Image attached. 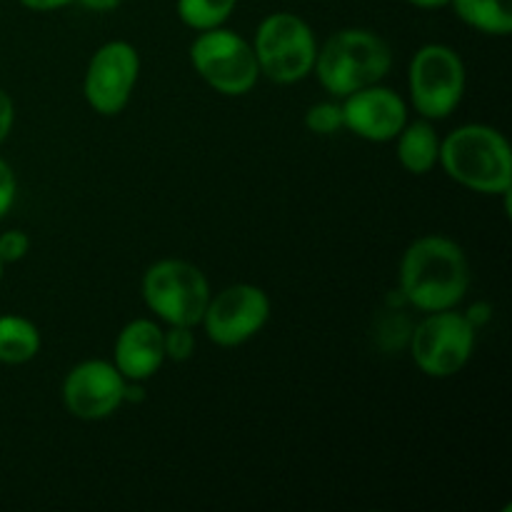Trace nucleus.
I'll use <instances>...</instances> for the list:
<instances>
[{
	"instance_id": "nucleus-10",
	"label": "nucleus",
	"mask_w": 512,
	"mask_h": 512,
	"mask_svg": "<svg viewBox=\"0 0 512 512\" xmlns=\"http://www.w3.org/2000/svg\"><path fill=\"white\" fill-rule=\"evenodd\" d=\"M140 78V53L128 40H108L90 55L83 73V98L93 113L115 118L133 100Z\"/></svg>"
},
{
	"instance_id": "nucleus-1",
	"label": "nucleus",
	"mask_w": 512,
	"mask_h": 512,
	"mask_svg": "<svg viewBox=\"0 0 512 512\" xmlns=\"http://www.w3.org/2000/svg\"><path fill=\"white\" fill-rule=\"evenodd\" d=\"M470 260L458 240L448 235H420L405 248L398 268V290L405 305L418 313L453 310L470 290Z\"/></svg>"
},
{
	"instance_id": "nucleus-12",
	"label": "nucleus",
	"mask_w": 512,
	"mask_h": 512,
	"mask_svg": "<svg viewBox=\"0 0 512 512\" xmlns=\"http://www.w3.org/2000/svg\"><path fill=\"white\" fill-rule=\"evenodd\" d=\"M340 108L345 130L368 143H393L410 120L408 100L383 83L345 95L340 98Z\"/></svg>"
},
{
	"instance_id": "nucleus-25",
	"label": "nucleus",
	"mask_w": 512,
	"mask_h": 512,
	"mask_svg": "<svg viewBox=\"0 0 512 512\" xmlns=\"http://www.w3.org/2000/svg\"><path fill=\"white\" fill-rule=\"evenodd\" d=\"M75 5L90 10V13H113L123 5V0H75Z\"/></svg>"
},
{
	"instance_id": "nucleus-20",
	"label": "nucleus",
	"mask_w": 512,
	"mask_h": 512,
	"mask_svg": "<svg viewBox=\"0 0 512 512\" xmlns=\"http://www.w3.org/2000/svg\"><path fill=\"white\" fill-rule=\"evenodd\" d=\"M30 253V235L25 230H5L0 233V260L5 265L20 263Z\"/></svg>"
},
{
	"instance_id": "nucleus-5",
	"label": "nucleus",
	"mask_w": 512,
	"mask_h": 512,
	"mask_svg": "<svg viewBox=\"0 0 512 512\" xmlns=\"http://www.w3.org/2000/svg\"><path fill=\"white\" fill-rule=\"evenodd\" d=\"M140 295L158 323L198 328L213 290L208 275L195 263L183 258H163L148 265L143 273Z\"/></svg>"
},
{
	"instance_id": "nucleus-15",
	"label": "nucleus",
	"mask_w": 512,
	"mask_h": 512,
	"mask_svg": "<svg viewBox=\"0 0 512 512\" xmlns=\"http://www.w3.org/2000/svg\"><path fill=\"white\" fill-rule=\"evenodd\" d=\"M40 348L43 335L33 320L18 313L0 315V363L25 365L38 358Z\"/></svg>"
},
{
	"instance_id": "nucleus-22",
	"label": "nucleus",
	"mask_w": 512,
	"mask_h": 512,
	"mask_svg": "<svg viewBox=\"0 0 512 512\" xmlns=\"http://www.w3.org/2000/svg\"><path fill=\"white\" fill-rule=\"evenodd\" d=\"M15 125V103L3 88H0V145L8 140V135L13 133Z\"/></svg>"
},
{
	"instance_id": "nucleus-21",
	"label": "nucleus",
	"mask_w": 512,
	"mask_h": 512,
	"mask_svg": "<svg viewBox=\"0 0 512 512\" xmlns=\"http://www.w3.org/2000/svg\"><path fill=\"white\" fill-rule=\"evenodd\" d=\"M15 198H18V178L8 160L0 158V220L13 210Z\"/></svg>"
},
{
	"instance_id": "nucleus-11",
	"label": "nucleus",
	"mask_w": 512,
	"mask_h": 512,
	"mask_svg": "<svg viewBox=\"0 0 512 512\" xmlns=\"http://www.w3.org/2000/svg\"><path fill=\"white\" fill-rule=\"evenodd\" d=\"M125 385L128 380L120 375L113 360H80L65 373L63 385H60V400L73 418L98 423V420L113 418L123 408Z\"/></svg>"
},
{
	"instance_id": "nucleus-14",
	"label": "nucleus",
	"mask_w": 512,
	"mask_h": 512,
	"mask_svg": "<svg viewBox=\"0 0 512 512\" xmlns=\"http://www.w3.org/2000/svg\"><path fill=\"white\" fill-rule=\"evenodd\" d=\"M440 135L433 120L415 118L403 125L395 135V158L400 168L410 175H428L438 168L440 160Z\"/></svg>"
},
{
	"instance_id": "nucleus-17",
	"label": "nucleus",
	"mask_w": 512,
	"mask_h": 512,
	"mask_svg": "<svg viewBox=\"0 0 512 512\" xmlns=\"http://www.w3.org/2000/svg\"><path fill=\"white\" fill-rule=\"evenodd\" d=\"M238 0H175V13L180 23L193 33L220 28L233 18Z\"/></svg>"
},
{
	"instance_id": "nucleus-13",
	"label": "nucleus",
	"mask_w": 512,
	"mask_h": 512,
	"mask_svg": "<svg viewBox=\"0 0 512 512\" xmlns=\"http://www.w3.org/2000/svg\"><path fill=\"white\" fill-rule=\"evenodd\" d=\"M163 323L155 318H133L120 328L113 343V365L125 380L148 383L160 373L165 358Z\"/></svg>"
},
{
	"instance_id": "nucleus-4",
	"label": "nucleus",
	"mask_w": 512,
	"mask_h": 512,
	"mask_svg": "<svg viewBox=\"0 0 512 512\" xmlns=\"http://www.w3.org/2000/svg\"><path fill=\"white\" fill-rule=\"evenodd\" d=\"M250 45L260 78L275 85H295L313 75L320 43L308 20L290 10H275L260 20Z\"/></svg>"
},
{
	"instance_id": "nucleus-8",
	"label": "nucleus",
	"mask_w": 512,
	"mask_h": 512,
	"mask_svg": "<svg viewBox=\"0 0 512 512\" xmlns=\"http://www.w3.org/2000/svg\"><path fill=\"white\" fill-rule=\"evenodd\" d=\"M475 338L478 328L458 308L425 313L410 330V358L428 378H455L473 358Z\"/></svg>"
},
{
	"instance_id": "nucleus-9",
	"label": "nucleus",
	"mask_w": 512,
	"mask_h": 512,
	"mask_svg": "<svg viewBox=\"0 0 512 512\" xmlns=\"http://www.w3.org/2000/svg\"><path fill=\"white\" fill-rule=\"evenodd\" d=\"M270 315L273 303L260 285L233 283L210 295L200 328L218 348H240L263 333Z\"/></svg>"
},
{
	"instance_id": "nucleus-26",
	"label": "nucleus",
	"mask_w": 512,
	"mask_h": 512,
	"mask_svg": "<svg viewBox=\"0 0 512 512\" xmlns=\"http://www.w3.org/2000/svg\"><path fill=\"white\" fill-rule=\"evenodd\" d=\"M408 5H413V8H420V10H443L448 8L450 0H405Z\"/></svg>"
},
{
	"instance_id": "nucleus-18",
	"label": "nucleus",
	"mask_w": 512,
	"mask_h": 512,
	"mask_svg": "<svg viewBox=\"0 0 512 512\" xmlns=\"http://www.w3.org/2000/svg\"><path fill=\"white\" fill-rule=\"evenodd\" d=\"M303 125L308 133L320 135V138H328V135L340 133L345 130L343 125V108H340V100H320V103L310 105L303 115Z\"/></svg>"
},
{
	"instance_id": "nucleus-27",
	"label": "nucleus",
	"mask_w": 512,
	"mask_h": 512,
	"mask_svg": "<svg viewBox=\"0 0 512 512\" xmlns=\"http://www.w3.org/2000/svg\"><path fill=\"white\" fill-rule=\"evenodd\" d=\"M3 270H5V263L0 260V283H3Z\"/></svg>"
},
{
	"instance_id": "nucleus-7",
	"label": "nucleus",
	"mask_w": 512,
	"mask_h": 512,
	"mask_svg": "<svg viewBox=\"0 0 512 512\" xmlns=\"http://www.w3.org/2000/svg\"><path fill=\"white\" fill-rule=\"evenodd\" d=\"M188 55L198 78L225 98L248 95L260 80L250 40L225 25L195 33Z\"/></svg>"
},
{
	"instance_id": "nucleus-19",
	"label": "nucleus",
	"mask_w": 512,
	"mask_h": 512,
	"mask_svg": "<svg viewBox=\"0 0 512 512\" xmlns=\"http://www.w3.org/2000/svg\"><path fill=\"white\" fill-rule=\"evenodd\" d=\"M195 328L188 325H165L163 343H165V358L173 363H185L193 358L195 353Z\"/></svg>"
},
{
	"instance_id": "nucleus-23",
	"label": "nucleus",
	"mask_w": 512,
	"mask_h": 512,
	"mask_svg": "<svg viewBox=\"0 0 512 512\" xmlns=\"http://www.w3.org/2000/svg\"><path fill=\"white\" fill-rule=\"evenodd\" d=\"M25 10H33V13H55V10H63L68 5H75V0H18Z\"/></svg>"
},
{
	"instance_id": "nucleus-6",
	"label": "nucleus",
	"mask_w": 512,
	"mask_h": 512,
	"mask_svg": "<svg viewBox=\"0 0 512 512\" xmlns=\"http://www.w3.org/2000/svg\"><path fill=\"white\" fill-rule=\"evenodd\" d=\"M468 88L465 60L445 43H425L413 53L408 65V105L418 118H450L460 108Z\"/></svg>"
},
{
	"instance_id": "nucleus-3",
	"label": "nucleus",
	"mask_w": 512,
	"mask_h": 512,
	"mask_svg": "<svg viewBox=\"0 0 512 512\" xmlns=\"http://www.w3.org/2000/svg\"><path fill=\"white\" fill-rule=\"evenodd\" d=\"M393 68L388 40L368 28H340L318 45L313 75L330 98L340 100L368 85L383 83Z\"/></svg>"
},
{
	"instance_id": "nucleus-2",
	"label": "nucleus",
	"mask_w": 512,
	"mask_h": 512,
	"mask_svg": "<svg viewBox=\"0 0 512 512\" xmlns=\"http://www.w3.org/2000/svg\"><path fill=\"white\" fill-rule=\"evenodd\" d=\"M438 168L460 188L508 198L512 190V150L498 128L465 123L440 140Z\"/></svg>"
},
{
	"instance_id": "nucleus-24",
	"label": "nucleus",
	"mask_w": 512,
	"mask_h": 512,
	"mask_svg": "<svg viewBox=\"0 0 512 512\" xmlns=\"http://www.w3.org/2000/svg\"><path fill=\"white\" fill-rule=\"evenodd\" d=\"M465 318H468L475 328H483V325H488L490 318H493V308H490L488 303H483V300H478V303H473L465 310Z\"/></svg>"
},
{
	"instance_id": "nucleus-16",
	"label": "nucleus",
	"mask_w": 512,
	"mask_h": 512,
	"mask_svg": "<svg viewBox=\"0 0 512 512\" xmlns=\"http://www.w3.org/2000/svg\"><path fill=\"white\" fill-rule=\"evenodd\" d=\"M448 8L475 33L508 38L512 33V0H450Z\"/></svg>"
}]
</instances>
